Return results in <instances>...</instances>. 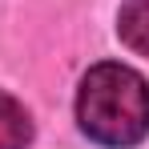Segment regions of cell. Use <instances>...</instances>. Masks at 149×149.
<instances>
[{
    "instance_id": "obj_1",
    "label": "cell",
    "mask_w": 149,
    "mask_h": 149,
    "mask_svg": "<svg viewBox=\"0 0 149 149\" xmlns=\"http://www.w3.org/2000/svg\"><path fill=\"white\" fill-rule=\"evenodd\" d=\"M77 121L97 145H141L149 137V81L121 61L93 65L77 89Z\"/></svg>"
},
{
    "instance_id": "obj_2",
    "label": "cell",
    "mask_w": 149,
    "mask_h": 149,
    "mask_svg": "<svg viewBox=\"0 0 149 149\" xmlns=\"http://www.w3.org/2000/svg\"><path fill=\"white\" fill-rule=\"evenodd\" d=\"M32 145V117L12 93H0V149H28Z\"/></svg>"
},
{
    "instance_id": "obj_3",
    "label": "cell",
    "mask_w": 149,
    "mask_h": 149,
    "mask_svg": "<svg viewBox=\"0 0 149 149\" xmlns=\"http://www.w3.org/2000/svg\"><path fill=\"white\" fill-rule=\"evenodd\" d=\"M117 36L133 52L149 56V0H125L117 12Z\"/></svg>"
}]
</instances>
